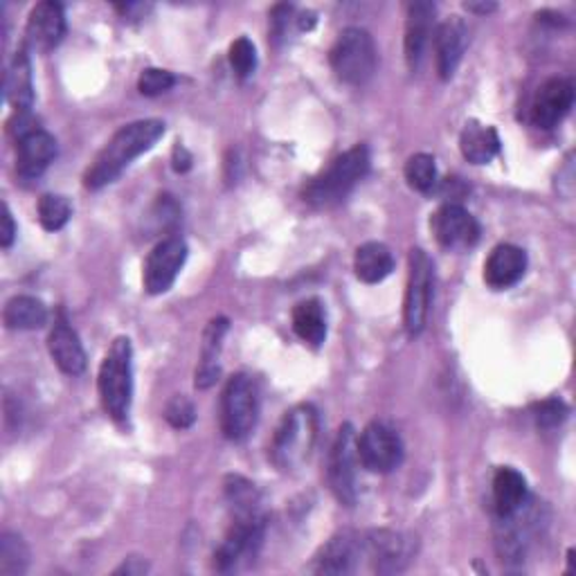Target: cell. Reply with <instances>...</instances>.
<instances>
[{
	"mask_svg": "<svg viewBox=\"0 0 576 576\" xmlns=\"http://www.w3.org/2000/svg\"><path fill=\"white\" fill-rule=\"evenodd\" d=\"M162 134L164 122L160 119H140L122 127L87 170L84 185L89 189H102L111 185L138 155L149 151L162 138Z\"/></svg>",
	"mask_w": 576,
	"mask_h": 576,
	"instance_id": "1",
	"label": "cell"
},
{
	"mask_svg": "<svg viewBox=\"0 0 576 576\" xmlns=\"http://www.w3.org/2000/svg\"><path fill=\"white\" fill-rule=\"evenodd\" d=\"M367 172L369 149L365 145H356L349 151L341 153L304 187V200L318 210L334 208V205L343 203L352 194V189L365 178Z\"/></svg>",
	"mask_w": 576,
	"mask_h": 576,
	"instance_id": "2",
	"label": "cell"
},
{
	"mask_svg": "<svg viewBox=\"0 0 576 576\" xmlns=\"http://www.w3.org/2000/svg\"><path fill=\"white\" fill-rule=\"evenodd\" d=\"M318 439V413L309 403L296 405L284 415L270 441V460L279 471H296L309 458Z\"/></svg>",
	"mask_w": 576,
	"mask_h": 576,
	"instance_id": "3",
	"label": "cell"
},
{
	"mask_svg": "<svg viewBox=\"0 0 576 576\" xmlns=\"http://www.w3.org/2000/svg\"><path fill=\"white\" fill-rule=\"evenodd\" d=\"M97 388L106 415L115 422H125L134 399V347L129 338H117L111 345L100 367Z\"/></svg>",
	"mask_w": 576,
	"mask_h": 576,
	"instance_id": "4",
	"label": "cell"
},
{
	"mask_svg": "<svg viewBox=\"0 0 576 576\" xmlns=\"http://www.w3.org/2000/svg\"><path fill=\"white\" fill-rule=\"evenodd\" d=\"M336 77L349 87H362L377 72V46L375 38L367 30L347 27L336 38V44L329 55Z\"/></svg>",
	"mask_w": 576,
	"mask_h": 576,
	"instance_id": "5",
	"label": "cell"
},
{
	"mask_svg": "<svg viewBox=\"0 0 576 576\" xmlns=\"http://www.w3.org/2000/svg\"><path fill=\"white\" fill-rule=\"evenodd\" d=\"M260 419V388L253 377L237 375L221 392V433L230 441H243Z\"/></svg>",
	"mask_w": 576,
	"mask_h": 576,
	"instance_id": "6",
	"label": "cell"
},
{
	"mask_svg": "<svg viewBox=\"0 0 576 576\" xmlns=\"http://www.w3.org/2000/svg\"><path fill=\"white\" fill-rule=\"evenodd\" d=\"M433 262L422 249L410 251L403 298V324L410 336H419L426 329L433 302Z\"/></svg>",
	"mask_w": 576,
	"mask_h": 576,
	"instance_id": "7",
	"label": "cell"
},
{
	"mask_svg": "<svg viewBox=\"0 0 576 576\" xmlns=\"http://www.w3.org/2000/svg\"><path fill=\"white\" fill-rule=\"evenodd\" d=\"M358 437L352 424H343L336 433V439L332 443V452H329V486H332L334 496L338 503L354 507L358 498Z\"/></svg>",
	"mask_w": 576,
	"mask_h": 576,
	"instance_id": "8",
	"label": "cell"
},
{
	"mask_svg": "<svg viewBox=\"0 0 576 576\" xmlns=\"http://www.w3.org/2000/svg\"><path fill=\"white\" fill-rule=\"evenodd\" d=\"M358 462L369 473H390L403 462V441L383 422L367 424L358 437Z\"/></svg>",
	"mask_w": 576,
	"mask_h": 576,
	"instance_id": "9",
	"label": "cell"
},
{
	"mask_svg": "<svg viewBox=\"0 0 576 576\" xmlns=\"http://www.w3.org/2000/svg\"><path fill=\"white\" fill-rule=\"evenodd\" d=\"M266 520L262 514L234 516L230 531L215 554V565L221 572L234 569L243 558H253L264 541Z\"/></svg>",
	"mask_w": 576,
	"mask_h": 576,
	"instance_id": "10",
	"label": "cell"
},
{
	"mask_svg": "<svg viewBox=\"0 0 576 576\" xmlns=\"http://www.w3.org/2000/svg\"><path fill=\"white\" fill-rule=\"evenodd\" d=\"M185 260H187V243L181 237H168L155 243L145 262V273H142L147 293L149 296L168 293L172 284L176 281L181 268L185 266Z\"/></svg>",
	"mask_w": 576,
	"mask_h": 576,
	"instance_id": "11",
	"label": "cell"
},
{
	"mask_svg": "<svg viewBox=\"0 0 576 576\" xmlns=\"http://www.w3.org/2000/svg\"><path fill=\"white\" fill-rule=\"evenodd\" d=\"M365 558L379 574L401 572L415 556V541L401 531L375 529L362 533Z\"/></svg>",
	"mask_w": 576,
	"mask_h": 576,
	"instance_id": "12",
	"label": "cell"
},
{
	"mask_svg": "<svg viewBox=\"0 0 576 576\" xmlns=\"http://www.w3.org/2000/svg\"><path fill=\"white\" fill-rule=\"evenodd\" d=\"M430 230L443 249H471L480 239V223L458 203H443L430 219Z\"/></svg>",
	"mask_w": 576,
	"mask_h": 576,
	"instance_id": "13",
	"label": "cell"
},
{
	"mask_svg": "<svg viewBox=\"0 0 576 576\" xmlns=\"http://www.w3.org/2000/svg\"><path fill=\"white\" fill-rule=\"evenodd\" d=\"M66 34V12L55 0L38 3L25 25V48L34 53L55 50Z\"/></svg>",
	"mask_w": 576,
	"mask_h": 576,
	"instance_id": "14",
	"label": "cell"
},
{
	"mask_svg": "<svg viewBox=\"0 0 576 576\" xmlns=\"http://www.w3.org/2000/svg\"><path fill=\"white\" fill-rule=\"evenodd\" d=\"M574 104V87L569 79H548L539 89L531 104V122L539 129H554L558 122L569 113Z\"/></svg>",
	"mask_w": 576,
	"mask_h": 576,
	"instance_id": "15",
	"label": "cell"
},
{
	"mask_svg": "<svg viewBox=\"0 0 576 576\" xmlns=\"http://www.w3.org/2000/svg\"><path fill=\"white\" fill-rule=\"evenodd\" d=\"M360 558H365L362 537L354 531H343L320 550L313 563V572L336 576L352 574L360 565Z\"/></svg>",
	"mask_w": 576,
	"mask_h": 576,
	"instance_id": "16",
	"label": "cell"
},
{
	"mask_svg": "<svg viewBox=\"0 0 576 576\" xmlns=\"http://www.w3.org/2000/svg\"><path fill=\"white\" fill-rule=\"evenodd\" d=\"M16 142V174L25 181L38 178L57 155V140L44 129H32Z\"/></svg>",
	"mask_w": 576,
	"mask_h": 576,
	"instance_id": "17",
	"label": "cell"
},
{
	"mask_svg": "<svg viewBox=\"0 0 576 576\" xmlns=\"http://www.w3.org/2000/svg\"><path fill=\"white\" fill-rule=\"evenodd\" d=\"M525 270L527 253L514 243H500L484 262V281L496 291H505V288H511L522 279Z\"/></svg>",
	"mask_w": 576,
	"mask_h": 576,
	"instance_id": "18",
	"label": "cell"
},
{
	"mask_svg": "<svg viewBox=\"0 0 576 576\" xmlns=\"http://www.w3.org/2000/svg\"><path fill=\"white\" fill-rule=\"evenodd\" d=\"M435 14L437 8L433 3H426V0H417V3L407 5V21H405V61L410 70L419 68L426 46L433 34L435 25Z\"/></svg>",
	"mask_w": 576,
	"mask_h": 576,
	"instance_id": "19",
	"label": "cell"
},
{
	"mask_svg": "<svg viewBox=\"0 0 576 576\" xmlns=\"http://www.w3.org/2000/svg\"><path fill=\"white\" fill-rule=\"evenodd\" d=\"M466 50V27L460 19H450L441 23L435 32V55L437 72L443 81L452 79Z\"/></svg>",
	"mask_w": 576,
	"mask_h": 576,
	"instance_id": "20",
	"label": "cell"
},
{
	"mask_svg": "<svg viewBox=\"0 0 576 576\" xmlns=\"http://www.w3.org/2000/svg\"><path fill=\"white\" fill-rule=\"evenodd\" d=\"M48 349L55 360V365L68 377H79L84 375L87 369V352L81 345L74 329L68 322H57L48 338Z\"/></svg>",
	"mask_w": 576,
	"mask_h": 576,
	"instance_id": "21",
	"label": "cell"
},
{
	"mask_svg": "<svg viewBox=\"0 0 576 576\" xmlns=\"http://www.w3.org/2000/svg\"><path fill=\"white\" fill-rule=\"evenodd\" d=\"M228 320L226 318H215L210 320L208 329L203 334V345H200V365L196 369V388L208 390L217 383L219 379V358L223 349V338L228 334Z\"/></svg>",
	"mask_w": 576,
	"mask_h": 576,
	"instance_id": "22",
	"label": "cell"
},
{
	"mask_svg": "<svg viewBox=\"0 0 576 576\" xmlns=\"http://www.w3.org/2000/svg\"><path fill=\"white\" fill-rule=\"evenodd\" d=\"M529 503V486L522 473L511 466H503L493 475V505L498 518L511 516Z\"/></svg>",
	"mask_w": 576,
	"mask_h": 576,
	"instance_id": "23",
	"label": "cell"
},
{
	"mask_svg": "<svg viewBox=\"0 0 576 576\" xmlns=\"http://www.w3.org/2000/svg\"><path fill=\"white\" fill-rule=\"evenodd\" d=\"M5 97L16 111V115H27L34 104V81H32V64L27 48H21L8 68L5 79Z\"/></svg>",
	"mask_w": 576,
	"mask_h": 576,
	"instance_id": "24",
	"label": "cell"
},
{
	"mask_svg": "<svg viewBox=\"0 0 576 576\" xmlns=\"http://www.w3.org/2000/svg\"><path fill=\"white\" fill-rule=\"evenodd\" d=\"M356 277L365 284H379L394 270V257L385 243L367 241L354 255Z\"/></svg>",
	"mask_w": 576,
	"mask_h": 576,
	"instance_id": "25",
	"label": "cell"
},
{
	"mask_svg": "<svg viewBox=\"0 0 576 576\" xmlns=\"http://www.w3.org/2000/svg\"><path fill=\"white\" fill-rule=\"evenodd\" d=\"M460 149L462 155L473 162V164H486L493 158L498 155L500 151V136L498 131L488 127V125H480V122H469L464 127L462 136H460Z\"/></svg>",
	"mask_w": 576,
	"mask_h": 576,
	"instance_id": "26",
	"label": "cell"
},
{
	"mask_svg": "<svg viewBox=\"0 0 576 576\" xmlns=\"http://www.w3.org/2000/svg\"><path fill=\"white\" fill-rule=\"evenodd\" d=\"M293 332L311 347H320L326 338V313L320 300H302L293 309Z\"/></svg>",
	"mask_w": 576,
	"mask_h": 576,
	"instance_id": "27",
	"label": "cell"
},
{
	"mask_svg": "<svg viewBox=\"0 0 576 576\" xmlns=\"http://www.w3.org/2000/svg\"><path fill=\"white\" fill-rule=\"evenodd\" d=\"M3 320L8 329H19V332H34V329L46 326L48 307L38 298L16 296L5 304Z\"/></svg>",
	"mask_w": 576,
	"mask_h": 576,
	"instance_id": "28",
	"label": "cell"
},
{
	"mask_svg": "<svg viewBox=\"0 0 576 576\" xmlns=\"http://www.w3.org/2000/svg\"><path fill=\"white\" fill-rule=\"evenodd\" d=\"M226 498L234 509V516H249L262 514L260 511V493L255 484L243 480L241 475H230L226 480Z\"/></svg>",
	"mask_w": 576,
	"mask_h": 576,
	"instance_id": "29",
	"label": "cell"
},
{
	"mask_svg": "<svg viewBox=\"0 0 576 576\" xmlns=\"http://www.w3.org/2000/svg\"><path fill=\"white\" fill-rule=\"evenodd\" d=\"M30 563V550L16 533L5 531L0 537V574L3 576H16L25 574Z\"/></svg>",
	"mask_w": 576,
	"mask_h": 576,
	"instance_id": "30",
	"label": "cell"
},
{
	"mask_svg": "<svg viewBox=\"0 0 576 576\" xmlns=\"http://www.w3.org/2000/svg\"><path fill=\"white\" fill-rule=\"evenodd\" d=\"M405 181L407 185L422 192V194H428L435 189L437 185V164H435V158L428 155V153H415L410 155L407 162H405Z\"/></svg>",
	"mask_w": 576,
	"mask_h": 576,
	"instance_id": "31",
	"label": "cell"
},
{
	"mask_svg": "<svg viewBox=\"0 0 576 576\" xmlns=\"http://www.w3.org/2000/svg\"><path fill=\"white\" fill-rule=\"evenodd\" d=\"M36 212H38L41 226H44L48 232L61 230V228L70 221V217H72L70 200H68L66 196H59V194L41 196Z\"/></svg>",
	"mask_w": 576,
	"mask_h": 576,
	"instance_id": "32",
	"label": "cell"
},
{
	"mask_svg": "<svg viewBox=\"0 0 576 576\" xmlns=\"http://www.w3.org/2000/svg\"><path fill=\"white\" fill-rule=\"evenodd\" d=\"M230 66L239 79L251 77L257 68V50L249 36H239L228 53Z\"/></svg>",
	"mask_w": 576,
	"mask_h": 576,
	"instance_id": "33",
	"label": "cell"
},
{
	"mask_svg": "<svg viewBox=\"0 0 576 576\" xmlns=\"http://www.w3.org/2000/svg\"><path fill=\"white\" fill-rule=\"evenodd\" d=\"M174 84H176V77L170 70L147 68V70H142V74L138 79V91L147 97H155V95L168 93Z\"/></svg>",
	"mask_w": 576,
	"mask_h": 576,
	"instance_id": "34",
	"label": "cell"
},
{
	"mask_svg": "<svg viewBox=\"0 0 576 576\" xmlns=\"http://www.w3.org/2000/svg\"><path fill=\"white\" fill-rule=\"evenodd\" d=\"M533 419L539 428H558L567 419V405L561 399H548L533 407Z\"/></svg>",
	"mask_w": 576,
	"mask_h": 576,
	"instance_id": "35",
	"label": "cell"
},
{
	"mask_svg": "<svg viewBox=\"0 0 576 576\" xmlns=\"http://www.w3.org/2000/svg\"><path fill=\"white\" fill-rule=\"evenodd\" d=\"M164 419H168V422H170L174 428H178V430L189 428V426L194 424V419H196L194 403H192L187 396H183V394L174 396V399L168 403V407H164Z\"/></svg>",
	"mask_w": 576,
	"mask_h": 576,
	"instance_id": "36",
	"label": "cell"
},
{
	"mask_svg": "<svg viewBox=\"0 0 576 576\" xmlns=\"http://www.w3.org/2000/svg\"><path fill=\"white\" fill-rule=\"evenodd\" d=\"M14 239H16V223L8 208V203H3V217H0V245H3V249H10Z\"/></svg>",
	"mask_w": 576,
	"mask_h": 576,
	"instance_id": "37",
	"label": "cell"
},
{
	"mask_svg": "<svg viewBox=\"0 0 576 576\" xmlns=\"http://www.w3.org/2000/svg\"><path fill=\"white\" fill-rule=\"evenodd\" d=\"M145 572H149V565L142 558H127L115 569V574H129V576L131 574H145Z\"/></svg>",
	"mask_w": 576,
	"mask_h": 576,
	"instance_id": "38",
	"label": "cell"
},
{
	"mask_svg": "<svg viewBox=\"0 0 576 576\" xmlns=\"http://www.w3.org/2000/svg\"><path fill=\"white\" fill-rule=\"evenodd\" d=\"M192 168V155L185 151V147L174 149V170L176 172H187Z\"/></svg>",
	"mask_w": 576,
	"mask_h": 576,
	"instance_id": "39",
	"label": "cell"
},
{
	"mask_svg": "<svg viewBox=\"0 0 576 576\" xmlns=\"http://www.w3.org/2000/svg\"><path fill=\"white\" fill-rule=\"evenodd\" d=\"M466 10L469 12H477V14H486V12L496 10V5H493V3H466Z\"/></svg>",
	"mask_w": 576,
	"mask_h": 576,
	"instance_id": "40",
	"label": "cell"
}]
</instances>
